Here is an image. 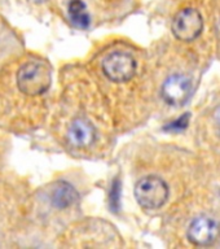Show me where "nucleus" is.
Segmentation results:
<instances>
[{"label": "nucleus", "mask_w": 220, "mask_h": 249, "mask_svg": "<svg viewBox=\"0 0 220 249\" xmlns=\"http://www.w3.org/2000/svg\"><path fill=\"white\" fill-rule=\"evenodd\" d=\"M192 93V82L184 74H172L163 82L161 95L165 103L171 107L186 104Z\"/></svg>", "instance_id": "nucleus-6"}, {"label": "nucleus", "mask_w": 220, "mask_h": 249, "mask_svg": "<svg viewBox=\"0 0 220 249\" xmlns=\"http://www.w3.org/2000/svg\"><path fill=\"white\" fill-rule=\"evenodd\" d=\"M135 197L140 206L145 209H157L165 205L169 197L167 183L159 177L148 175L136 183Z\"/></svg>", "instance_id": "nucleus-2"}, {"label": "nucleus", "mask_w": 220, "mask_h": 249, "mask_svg": "<svg viewBox=\"0 0 220 249\" xmlns=\"http://www.w3.org/2000/svg\"><path fill=\"white\" fill-rule=\"evenodd\" d=\"M136 60L127 52H113L102 61V71L109 81L124 83L135 77Z\"/></svg>", "instance_id": "nucleus-3"}, {"label": "nucleus", "mask_w": 220, "mask_h": 249, "mask_svg": "<svg viewBox=\"0 0 220 249\" xmlns=\"http://www.w3.org/2000/svg\"><path fill=\"white\" fill-rule=\"evenodd\" d=\"M68 15L74 26L79 29H87L91 22V17L85 4L82 0H70L68 4Z\"/></svg>", "instance_id": "nucleus-9"}, {"label": "nucleus", "mask_w": 220, "mask_h": 249, "mask_svg": "<svg viewBox=\"0 0 220 249\" xmlns=\"http://www.w3.org/2000/svg\"><path fill=\"white\" fill-rule=\"evenodd\" d=\"M214 120H215L217 124L220 127V105H218L215 112H214Z\"/></svg>", "instance_id": "nucleus-10"}, {"label": "nucleus", "mask_w": 220, "mask_h": 249, "mask_svg": "<svg viewBox=\"0 0 220 249\" xmlns=\"http://www.w3.org/2000/svg\"><path fill=\"white\" fill-rule=\"evenodd\" d=\"M30 1H33V3H46L48 0H30Z\"/></svg>", "instance_id": "nucleus-11"}, {"label": "nucleus", "mask_w": 220, "mask_h": 249, "mask_svg": "<svg viewBox=\"0 0 220 249\" xmlns=\"http://www.w3.org/2000/svg\"><path fill=\"white\" fill-rule=\"evenodd\" d=\"M66 138L73 147L85 149V148L91 147L95 143L96 130L93 127V124L85 118H75L69 124Z\"/></svg>", "instance_id": "nucleus-7"}, {"label": "nucleus", "mask_w": 220, "mask_h": 249, "mask_svg": "<svg viewBox=\"0 0 220 249\" xmlns=\"http://www.w3.org/2000/svg\"><path fill=\"white\" fill-rule=\"evenodd\" d=\"M78 200V192L71 184L66 182H58L51 194L52 205L57 209H66Z\"/></svg>", "instance_id": "nucleus-8"}, {"label": "nucleus", "mask_w": 220, "mask_h": 249, "mask_svg": "<svg viewBox=\"0 0 220 249\" xmlns=\"http://www.w3.org/2000/svg\"><path fill=\"white\" fill-rule=\"evenodd\" d=\"M220 226L209 215H200L190 222L188 227V239L192 244L198 247H209L218 240Z\"/></svg>", "instance_id": "nucleus-5"}, {"label": "nucleus", "mask_w": 220, "mask_h": 249, "mask_svg": "<svg viewBox=\"0 0 220 249\" xmlns=\"http://www.w3.org/2000/svg\"><path fill=\"white\" fill-rule=\"evenodd\" d=\"M52 75L50 66L42 61H29L19 66L16 73V85L26 96H38L47 92Z\"/></svg>", "instance_id": "nucleus-1"}, {"label": "nucleus", "mask_w": 220, "mask_h": 249, "mask_svg": "<svg viewBox=\"0 0 220 249\" xmlns=\"http://www.w3.org/2000/svg\"><path fill=\"white\" fill-rule=\"evenodd\" d=\"M203 29L201 13L194 8H186L175 16L172 21V33L182 42H193Z\"/></svg>", "instance_id": "nucleus-4"}]
</instances>
